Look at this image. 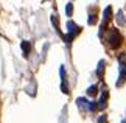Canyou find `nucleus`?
<instances>
[{"mask_svg": "<svg viewBox=\"0 0 126 123\" xmlns=\"http://www.w3.org/2000/svg\"><path fill=\"white\" fill-rule=\"evenodd\" d=\"M109 41H110V45H112L114 48H117L120 45V42H122V36H120V33L117 30H112V31H110Z\"/></svg>", "mask_w": 126, "mask_h": 123, "instance_id": "obj_1", "label": "nucleus"}, {"mask_svg": "<svg viewBox=\"0 0 126 123\" xmlns=\"http://www.w3.org/2000/svg\"><path fill=\"white\" fill-rule=\"evenodd\" d=\"M22 48H23L25 52H28V50H30V45H28L27 42H23V44H22Z\"/></svg>", "mask_w": 126, "mask_h": 123, "instance_id": "obj_3", "label": "nucleus"}, {"mask_svg": "<svg viewBox=\"0 0 126 123\" xmlns=\"http://www.w3.org/2000/svg\"><path fill=\"white\" fill-rule=\"evenodd\" d=\"M65 11H67V14H72V5H69V6H67Z\"/></svg>", "mask_w": 126, "mask_h": 123, "instance_id": "obj_4", "label": "nucleus"}, {"mask_svg": "<svg viewBox=\"0 0 126 123\" xmlns=\"http://www.w3.org/2000/svg\"><path fill=\"white\" fill-rule=\"evenodd\" d=\"M87 93H89V95H95V93H96V87H95V86H92L90 89L87 90Z\"/></svg>", "mask_w": 126, "mask_h": 123, "instance_id": "obj_2", "label": "nucleus"}]
</instances>
